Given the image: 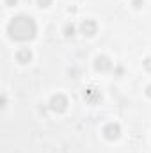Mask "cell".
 <instances>
[{"label": "cell", "mask_w": 151, "mask_h": 153, "mask_svg": "<svg viewBox=\"0 0 151 153\" xmlns=\"http://www.w3.org/2000/svg\"><path fill=\"white\" fill-rule=\"evenodd\" d=\"M48 105H50V109H52L53 112H59V114H61V112H64V111L68 109L70 103H68V98H66L64 94L57 93V94H53V96L50 98V103H48Z\"/></svg>", "instance_id": "obj_2"}, {"label": "cell", "mask_w": 151, "mask_h": 153, "mask_svg": "<svg viewBox=\"0 0 151 153\" xmlns=\"http://www.w3.org/2000/svg\"><path fill=\"white\" fill-rule=\"evenodd\" d=\"M132 5H133L135 9H141V7L144 5V0H132Z\"/></svg>", "instance_id": "obj_10"}, {"label": "cell", "mask_w": 151, "mask_h": 153, "mask_svg": "<svg viewBox=\"0 0 151 153\" xmlns=\"http://www.w3.org/2000/svg\"><path fill=\"white\" fill-rule=\"evenodd\" d=\"M85 98H87L89 102H94V100H100V94L96 93V89H89V91L85 93Z\"/></svg>", "instance_id": "obj_8"}, {"label": "cell", "mask_w": 151, "mask_h": 153, "mask_svg": "<svg viewBox=\"0 0 151 153\" xmlns=\"http://www.w3.org/2000/svg\"><path fill=\"white\" fill-rule=\"evenodd\" d=\"M5 103H7V98H5V94H2V107H5Z\"/></svg>", "instance_id": "obj_14"}, {"label": "cell", "mask_w": 151, "mask_h": 153, "mask_svg": "<svg viewBox=\"0 0 151 153\" xmlns=\"http://www.w3.org/2000/svg\"><path fill=\"white\" fill-rule=\"evenodd\" d=\"M16 61H18L20 64H29V62L32 61V52H30L29 48H20V50L16 52Z\"/></svg>", "instance_id": "obj_6"}, {"label": "cell", "mask_w": 151, "mask_h": 153, "mask_svg": "<svg viewBox=\"0 0 151 153\" xmlns=\"http://www.w3.org/2000/svg\"><path fill=\"white\" fill-rule=\"evenodd\" d=\"M75 34H76L75 23H66V25H64V36H66V38H73Z\"/></svg>", "instance_id": "obj_7"}, {"label": "cell", "mask_w": 151, "mask_h": 153, "mask_svg": "<svg viewBox=\"0 0 151 153\" xmlns=\"http://www.w3.org/2000/svg\"><path fill=\"white\" fill-rule=\"evenodd\" d=\"M146 96H150V98H151V84L146 87Z\"/></svg>", "instance_id": "obj_13"}, {"label": "cell", "mask_w": 151, "mask_h": 153, "mask_svg": "<svg viewBox=\"0 0 151 153\" xmlns=\"http://www.w3.org/2000/svg\"><path fill=\"white\" fill-rule=\"evenodd\" d=\"M16 4H18V0H5V5L7 7H14Z\"/></svg>", "instance_id": "obj_12"}, {"label": "cell", "mask_w": 151, "mask_h": 153, "mask_svg": "<svg viewBox=\"0 0 151 153\" xmlns=\"http://www.w3.org/2000/svg\"><path fill=\"white\" fill-rule=\"evenodd\" d=\"M142 64H144V68H146V70H148V71H151V57H146V59H144V62H142Z\"/></svg>", "instance_id": "obj_11"}, {"label": "cell", "mask_w": 151, "mask_h": 153, "mask_svg": "<svg viewBox=\"0 0 151 153\" xmlns=\"http://www.w3.org/2000/svg\"><path fill=\"white\" fill-rule=\"evenodd\" d=\"M94 70L100 71V73L110 71V70H112V61H110V57H107V55H98V57L94 59Z\"/></svg>", "instance_id": "obj_4"}, {"label": "cell", "mask_w": 151, "mask_h": 153, "mask_svg": "<svg viewBox=\"0 0 151 153\" xmlns=\"http://www.w3.org/2000/svg\"><path fill=\"white\" fill-rule=\"evenodd\" d=\"M36 32H38L36 22H34V18H30L27 14L14 16L7 25V34L14 41H21V43L30 41V39L36 38Z\"/></svg>", "instance_id": "obj_1"}, {"label": "cell", "mask_w": 151, "mask_h": 153, "mask_svg": "<svg viewBox=\"0 0 151 153\" xmlns=\"http://www.w3.org/2000/svg\"><path fill=\"white\" fill-rule=\"evenodd\" d=\"M80 32H82L84 36H87V38H93V36L98 32V23H96L94 20L87 18V20H84V22L80 23Z\"/></svg>", "instance_id": "obj_3"}, {"label": "cell", "mask_w": 151, "mask_h": 153, "mask_svg": "<svg viewBox=\"0 0 151 153\" xmlns=\"http://www.w3.org/2000/svg\"><path fill=\"white\" fill-rule=\"evenodd\" d=\"M103 135H105V139H109V141L119 139V135H121V126H119L117 123H107V125L103 126Z\"/></svg>", "instance_id": "obj_5"}, {"label": "cell", "mask_w": 151, "mask_h": 153, "mask_svg": "<svg viewBox=\"0 0 151 153\" xmlns=\"http://www.w3.org/2000/svg\"><path fill=\"white\" fill-rule=\"evenodd\" d=\"M38 2V5L41 9H44V7H50L52 5V0H36Z\"/></svg>", "instance_id": "obj_9"}]
</instances>
